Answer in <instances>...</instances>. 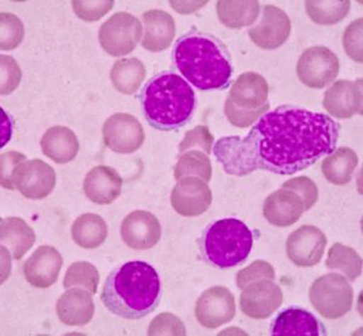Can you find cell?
<instances>
[{
    "instance_id": "obj_1",
    "label": "cell",
    "mask_w": 363,
    "mask_h": 336,
    "mask_svg": "<svg viewBox=\"0 0 363 336\" xmlns=\"http://www.w3.org/2000/svg\"><path fill=\"white\" fill-rule=\"evenodd\" d=\"M339 128L327 114L282 106L260 116L244 140H218L215 155L234 176L257 169L291 176L335 152Z\"/></svg>"
},
{
    "instance_id": "obj_2",
    "label": "cell",
    "mask_w": 363,
    "mask_h": 336,
    "mask_svg": "<svg viewBox=\"0 0 363 336\" xmlns=\"http://www.w3.org/2000/svg\"><path fill=\"white\" fill-rule=\"evenodd\" d=\"M161 299L160 277L145 262H125L111 271L101 300L113 315L140 320L157 310Z\"/></svg>"
},
{
    "instance_id": "obj_3",
    "label": "cell",
    "mask_w": 363,
    "mask_h": 336,
    "mask_svg": "<svg viewBox=\"0 0 363 336\" xmlns=\"http://www.w3.org/2000/svg\"><path fill=\"white\" fill-rule=\"evenodd\" d=\"M172 61L182 77L198 90H224L230 85V55L213 35L191 30L178 38Z\"/></svg>"
},
{
    "instance_id": "obj_4",
    "label": "cell",
    "mask_w": 363,
    "mask_h": 336,
    "mask_svg": "<svg viewBox=\"0 0 363 336\" xmlns=\"http://www.w3.org/2000/svg\"><path fill=\"white\" fill-rule=\"evenodd\" d=\"M140 99L147 123L157 131L184 128L196 108L193 87L174 72H162L150 79Z\"/></svg>"
},
{
    "instance_id": "obj_5",
    "label": "cell",
    "mask_w": 363,
    "mask_h": 336,
    "mask_svg": "<svg viewBox=\"0 0 363 336\" xmlns=\"http://www.w3.org/2000/svg\"><path fill=\"white\" fill-rule=\"evenodd\" d=\"M253 243V234L244 222L236 218H224L205 229L200 240V250L212 267L230 269L246 262Z\"/></svg>"
},
{
    "instance_id": "obj_6",
    "label": "cell",
    "mask_w": 363,
    "mask_h": 336,
    "mask_svg": "<svg viewBox=\"0 0 363 336\" xmlns=\"http://www.w3.org/2000/svg\"><path fill=\"white\" fill-rule=\"evenodd\" d=\"M313 308L327 320H338L350 312L354 291L350 283L339 274H327L315 279L309 289Z\"/></svg>"
},
{
    "instance_id": "obj_7",
    "label": "cell",
    "mask_w": 363,
    "mask_h": 336,
    "mask_svg": "<svg viewBox=\"0 0 363 336\" xmlns=\"http://www.w3.org/2000/svg\"><path fill=\"white\" fill-rule=\"evenodd\" d=\"M142 38V23L128 13H114L101 26L99 44L111 56L120 57L133 52Z\"/></svg>"
},
{
    "instance_id": "obj_8",
    "label": "cell",
    "mask_w": 363,
    "mask_h": 336,
    "mask_svg": "<svg viewBox=\"0 0 363 336\" xmlns=\"http://www.w3.org/2000/svg\"><path fill=\"white\" fill-rule=\"evenodd\" d=\"M337 55L326 46H313L301 54L297 75L301 84L310 89H323L335 82L339 74Z\"/></svg>"
},
{
    "instance_id": "obj_9",
    "label": "cell",
    "mask_w": 363,
    "mask_h": 336,
    "mask_svg": "<svg viewBox=\"0 0 363 336\" xmlns=\"http://www.w3.org/2000/svg\"><path fill=\"white\" fill-rule=\"evenodd\" d=\"M104 142L118 154H133L143 145L145 128L133 115L118 113L109 116L102 128Z\"/></svg>"
},
{
    "instance_id": "obj_10",
    "label": "cell",
    "mask_w": 363,
    "mask_h": 336,
    "mask_svg": "<svg viewBox=\"0 0 363 336\" xmlns=\"http://www.w3.org/2000/svg\"><path fill=\"white\" fill-rule=\"evenodd\" d=\"M15 189L29 200H43L56 186V172L49 164L39 159L23 161L13 174Z\"/></svg>"
},
{
    "instance_id": "obj_11",
    "label": "cell",
    "mask_w": 363,
    "mask_h": 336,
    "mask_svg": "<svg viewBox=\"0 0 363 336\" xmlns=\"http://www.w3.org/2000/svg\"><path fill=\"white\" fill-rule=\"evenodd\" d=\"M284 294L272 279H258L250 283L240 296V308L252 320H267L279 310Z\"/></svg>"
},
{
    "instance_id": "obj_12",
    "label": "cell",
    "mask_w": 363,
    "mask_h": 336,
    "mask_svg": "<svg viewBox=\"0 0 363 336\" xmlns=\"http://www.w3.org/2000/svg\"><path fill=\"white\" fill-rule=\"evenodd\" d=\"M235 298L228 288L216 286L203 291L195 305L199 323L207 329L219 328L235 317Z\"/></svg>"
},
{
    "instance_id": "obj_13",
    "label": "cell",
    "mask_w": 363,
    "mask_h": 336,
    "mask_svg": "<svg viewBox=\"0 0 363 336\" xmlns=\"http://www.w3.org/2000/svg\"><path fill=\"white\" fill-rule=\"evenodd\" d=\"M327 237L314 225H303L294 230L286 241L289 260L299 267L318 265L325 254Z\"/></svg>"
},
{
    "instance_id": "obj_14",
    "label": "cell",
    "mask_w": 363,
    "mask_h": 336,
    "mask_svg": "<svg viewBox=\"0 0 363 336\" xmlns=\"http://www.w3.org/2000/svg\"><path fill=\"white\" fill-rule=\"evenodd\" d=\"M212 191L206 181L198 177H184L171 193V205L182 217H199L210 208Z\"/></svg>"
},
{
    "instance_id": "obj_15",
    "label": "cell",
    "mask_w": 363,
    "mask_h": 336,
    "mask_svg": "<svg viewBox=\"0 0 363 336\" xmlns=\"http://www.w3.org/2000/svg\"><path fill=\"white\" fill-rule=\"evenodd\" d=\"M120 235L125 245L131 250H150L160 241V222L150 212L135 211L121 223Z\"/></svg>"
},
{
    "instance_id": "obj_16",
    "label": "cell",
    "mask_w": 363,
    "mask_h": 336,
    "mask_svg": "<svg viewBox=\"0 0 363 336\" xmlns=\"http://www.w3.org/2000/svg\"><path fill=\"white\" fill-rule=\"evenodd\" d=\"M291 27V20L284 10L265 5L262 20L248 30V37L262 49H277L289 39Z\"/></svg>"
},
{
    "instance_id": "obj_17",
    "label": "cell",
    "mask_w": 363,
    "mask_h": 336,
    "mask_svg": "<svg viewBox=\"0 0 363 336\" xmlns=\"http://www.w3.org/2000/svg\"><path fill=\"white\" fill-rule=\"evenodd\" d=\"M323 107L337 119L362 114V80L335 82L323 96Z\"/></svg>"
},
{
    "instance_id": "obj_18",
    "label": "cell",
    "mask_w": 363,
    "mask_h": 336,
    "mask_svg": "<svg viewBox=\"0 0 363 336\" xmlns=\"http://www.w3.org/2000/svg\"><path fill=\"white\" fill-rule=\"evenodd\" d=\"M62 264V255L56 248L40 246L23 264V275L30 286L49 288L57 281Z\"/></svg>"
},
{
    "instance_id": "obj_19",
    "label": "cell",
    "mask_w": 363,
    "mask_h": 336,
    "mask_svg": "<svg viewBox=\"0 0 363 336\" xmlns=\"http://www.w3.org/2000/svg\"><path fill=\"white\" fill-rule=\"evenodd\" d=\"M272 336H321L327 330L321 320L311 312L298 306H291L281 311L270 327Z\"/></svg>"
},
{
    "instance_id": "obj_20",
    "label": "cell",
    "mask_w": 363,
    "mask_h": 336,
    "mask_svg": "<svg viewBox=\"0 0 363 336\" xmlns=\"http://www.w3.org/2000/svg\"><path fill=\"white\" fill-rule=\"evenodd\" d=\"M304 211V203L299 195L285 188L274 191L263 203V215L267 222L279 228L294 225Z\"/></svg>"
},
{
    "instance_id": "obj_21",
    "label": "cell",
    "mask_w": 363,
    "mask_h": 336,
    "mask_svg": "<svg viewBox=\"0 0 363 336\" xmlns=\"http://www.w3.org/2000/svg\"><path fill=\"white\" fill-rule=\"evenodd\" d=\"M123 178L109 166H96L84 179L85 196L97 205H111L121 194Z\"/></svg>"
},
{
    "instance_id": "obj_22",
    "label": "cell",
    "mask_w": 363,
    "mask_h": 336,
    "mask_svg": "<svg viewBox=\"0 0 363 336\" xmlns=\"http://www.w3.org/2000/svg\"><path fill=\"white\" fill-rule=\"evenodd\" d=\"M58 318L66 325L83 327L90 323L95 315V303L90 291L83 288L68 289L56 303Z\"/></svg>"
},
{
    "instance_id": "obj_23",
    "label": "cell",
    "mask_w": 363,
    "mask_h": 336,
    "mask_svg": "<svg viewBox=\"0 0 363 336\" xmlns=\"http://www.w3.org/2000/svg\"><path fill=\"white\" fill-rule=\"evenodd\" d=\"M269 85L264 77L247 72L236 79L228 99L244 111H257L268 103Z\"/></svg>"
},
{
    "instance_id": "obj_24",
    "label": "cell",
    "mask_w": 363,
    "mask_h": 336,
    "mask_svg": "<svg viewBox=\"0 0 363 336\" xmlns=\"http://www.w3.org/2000/svg\"><path fill=\"white\" fill-rule=\"evenodd\" d=\"M143 22L145 37L140 43L143 49L150 52L169 49L176 34L174 17L162 10H149L143 13Z\"/></svg>"
},
{
    "instance_id": "obj_25",
    "label": "cell",
    "mask_w": 363,
    "mask_h": 336,
    "mask_svg": "<svg viewBox=\"0 0 363 336\" xmlns=\"http://www.w3.org/2000/svg\"><path fill=\"white\" fill-rule=\"evenodd\" d=\"M42 152L56 164H68L78 155L80 144L78 137L70 128L54 126L46 130L40 140Z\"/></svg>"
},
{
    "instance_id": "obj_26",
    "label": "cell",
    "mask_w": 363,
    "mask_h": 336,
    "mask_svg": "<svg viewBox=\"0 0 363 336\" xmlns=\"http://www.w3.org/2000/svg\"><path fill=\"white\" fill-rule=\"evenodd\" d=\"M0 240L3 247H8L15 260H21L34 242L33 229L21 218H3L0 222Z\"/></svg>"
},
{
    "instance_id": "obj_27",
    "label": "cell",
    "mask_w": 363,
    "mask_h": 336,
    "mask_svg": "<svg viewBox=\"0 0 363 336\" xmlns=\"http://www.w3.org/2000/svg\"><path fill=\"white\" fill-rule=\"evenodd\" d=\"M107 236V223L99 214H82L72 225L73 241L85 250H94L102 246Z\"/></svg>"
},
{
    "instance_id": "obj_28",
    "label": "cell",
    "mask_w": 363,
    "mask_h": 336,
    "mask_svg": "<svg viewBox=\"0 0 363 336\" xmlns=\"http://www.w3.org/2000/svg\"><path fill=\"white\" fill-rule=\"evenodd\" d=\"M357 164L359 157L356 152L347 147H340L323 159L322 173L332 184L345 185L351 181Z\"/></svg>"
},
{
    "instance_id": "obj_29",
    "label": "cell",
    "mask_w": 363,
    "mask_h": 336,
    "mask_svg": "<svg viewBox=\"0 0 363 336\" xmlns=\"http://www.w3.org/2000/svg\"><path fill=\"white\" fill-rule=\"evenodd\" d=\"M145 75L147 70L143 62L136 57L119 60L111 70L113 86L124 94H136L145 82Z\"/></svg>"
},
{
    "instance_id": "obj_30",
    "label": "cell",
    "mask_w": 363,
    "mask_h": 336,
    "mask_svg": "<svg viewBox=\"0 0 363 336\" xmlns=\"http://www.w3.org/2000/svg\"><path fill=\"white\" fill-rule=\"evenodd\" d=\"M217 15L220 23L229 28H244L256 22L259 16V3L251 1H217Z\"/></svg>"
},
{
    "instance_id": "obj_31",
    "label": "cell",
    "mask_w": 363,
    "mask_h": 336,
    "mask_svg": "<svg viewBox=\"0 0 363 336\" xmlns=\"http://www.w3.org/2000/svg\"><path fill=\"white\" fill-rule=\"evenodd\" d=\"M326 267L330 270L339 271L347 281L354 282L362 274V259L354 248L335 243L328 250Z\"/></svg>"
},
{
    "instance_id": "obj_32",
    "label": "cell",
    "mask_w": 363,
    "mask_h": 336,
    "mask_svg": "<svg viewBox=\"0 0 363 336\" xmlns=\"http://www.w3.org/2000/svg\"><path fill=\"white\" fill-rule=\"evenodd\" d=\"M351 3L349 0L342 1H320L309 0L306 1V13L315 23L321 26L337 25L344 20L350 11Z\"/></svg>"
},
{
    "instance_id": "obj_33",
    "label": "cell",
    "mask_w": 363,
    "mask_h": 336,
    "mask_svg": "<svg viewBox=\"0 0 363 336\" xmlns=\"http://www.w3.org/2000/svg\"><path fill=\"white\" fill-rule=\"evenodd\" d=\"M184 177H198L210 181L212 178V166L208 156L200 150H189L178 157L174 166V178L179 181Z\"/></svg>"
},
{
    "instance_id": "obj_34",
    "label": "cell",
    "mask_w": 363,
    "mask_h": 336,
    "mask_svg": "<svg viewBox=\"0 0 363 336\" xmlns=\"http://www.w3.org/2000/svg\"><path fill=\"white\" fill-rule=\"evenodd\" d=\"M99 274L95 265L91 262H73L63 279V288H83L85 291H90L91 294H96L99 289Z\"/></svg>"
},
{
    "instance_id": "obj_35",
    "label": "cell",
    "mask_w": 363,
    "mask_h": 336,
    "mask_svg": "<svg viewBox=\"0 0 363 336\" xmlns=\"http://www.w3.org/2000/svg\"><path fill=\"white\" fill-rule=\"evenodd\" d=\"M1 40L0 46L1 50H13L22 43L25 37L23 23L18 17L13 13H1Z\"/></svg>"
},
{
    "instance_id": "obj_36",
    "label": "cell",
    "mask_w": 363,
    "mask_h": 336,
    "mask_svg": "<svg viewBox=\"0 0 363 336\" xmlns=\"http://www.w3.org/2000/svg\"><path fill=\"white\" fill-rule=\"evenodd\" d=\"M215 142V137L211 133L207 126H196L191 131H188L184 135V140L178 145L179 154L189 152V150H200L210 155L212 145Z\"/></svg>"
},
{
    "instance_id": "obj_37",
    "label": "cell",
    "mask_w": 363,
    "mask_h": 336,
    "mask_svg": "<svg viewBox=\"0 0 363 336\" xmlns=\"http://www.w3.org/2000/svg\"><path fill=\"white\" fill-rule=\"evenodd\" d=\"M269 109H270L269 103H267L264 107L259 108L257 111L240 109L229 99H227V101L224 103L225 116L230 121L231 125H234L236 128H250V125L259 119L260 116H263Z\"/></svg>"
},
{
    "instance_id": "obj_38",
    "label": "cell",
    "mask_w": 363,
    "mask_h": 336,
    "mask_svg": "<svg viewBox=\"0 0 363 336\" xmlns=\"http://www.w3.org/2000/svg\"><path fill=\"white\" fill-rule=\"evenodd\" d=\"M258 279H275V270L268 262L256 260L250 267L239 271L236 275V286L239 289H244L247 284Z\"/></svg>"
},
{
    "instance_id": "obj_39",
    "label": "cell",
    "mask_w": 363,
    "mask_h": 336,
    "mask_svg": "<svg viewBox=\"0 0 363 336\" xmlns=\"http://www.w3.org/2000/svg\"><path fill=\"white\" fill-rule=\"evenodd\" d=\"M362 18L351 22L350 26L345 29L342 35V46L349 55V57L357 63H362Z\"/></svg>"
},
{
    "instance_id": "obj_40",
    "label": "cell",
    "mask_w": 363,
    "mask_h": 336,
    "mask_svg": "<svg viewBox=\"0 0 363 336\" xmlns=\"http://www.w3.org/2000/svg\"><path fill=\"white\" fill-rule=\"evenodd\" d=\"M184 324L177 316L165 312L155 317L149 325L148 335H186Z\"/></svg>"
},
{
    "instance_id": "obj_41",
    "label": "cell",
    "mask_w": 363,
    "mask_h": 336,
    "mask_svg": "<svg viewBox=\"0 0 363 336\" xmlns=\"http://www.w3.org/2000/svg\"><path fill=\"white\" fill-rule=\"evenodd\" d=\"M282 188L289 189V190H292L294 193L298 194L301 198V201L304 203L306 211L313 208L315 203L318 202V186L308 177H298V178L287 181L284 183Z\"/></svg>"
},
{
    "instance_id": "obj_42",
    "label": "cell",
    "mask_w": 363,
    "mask_h": 336,
    "mask_svg": "<svg viewBox=\"0 0 363 336\" xmlns=\"http://www.w3.org/2000/svg\"><path fill=\"white\" fill-rule=\"evenodd\" d=\"M72 6L75 15L87 22L99 21V18L109 13L114 6L113 0H101V1H72Z\"/></svg>"
},
{
    "instance_id": "obj_43",
    "label": "cell",
    "mask_w": 363,
    "mask_h": 336,
    "mask_svg": "<svg viewBox=\"0 0 363 336\" xmlns=\"http://www.w3.org/2000/svg\"><path fill=\"white\" fill-rule=\"evenodd\" d=\"M21 69L10 56H1V94H11L20 84Z\"/></svg>"
},
{
    "instance_id": "obj_44",
    "label": "cell",
    "mask_w": 363,
    "mask_h": 336,
    "mask_svg": "<svg viewBox=\"0 0 363 336\" xmlns=\"http://www.w3.org/2000/svg\"><path fill=\"white\" fill-rule=\"evenodd\" d=\"M26 161V156L21 152H8L1 154V186L13 190V174L18 164Z\"/></svg>"
},
{
    "instance_id": "obj_45",
    "label": "cell",
    "mask_w": 363,
    "mask_h": 336,
    "mask_svg": "<svg viewBox=\"0 0 363 336\" xmlns=\"http://www.w3.org/2000/svg\"><path fill=\"white\" fill-rule=\"evenodd\" d=\"M1 115H3V121H1V148L5 147V144L8 143L10 138H11V133H13V123L11 119L4 109H1Z\"/></svg>"
}]
</instances>
